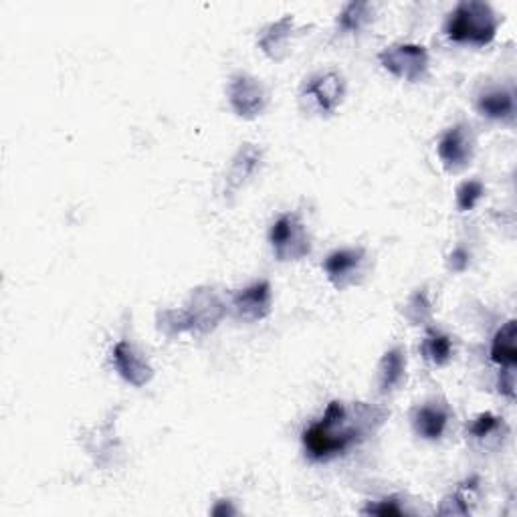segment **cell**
Listing matches in <instances>:
<instances>
[{
	"mask_svg": "<svg viewBox=\"0 0 517 517\" xmlns=\"http://www.w3.org/2000/svg\"><path fill=\"white\" fill-rule=\"evenodd\" d=\"M386 417V410L372 404L348 408L346 402L332 400L322 419L301 433L303 451L314 463H328L362 445L384 425Z\"/></svg>",
	"mask_w": 517,
	"mask_h": 517,
	"instance_id": "1",
	"label": "cell"
},
{
	"mask_svg": "<svg viewBox=\"0 0 517 517\" xmlns=\"http://www.w3.org/2000/svg\"><path fill=\"white\" fill-rule=\"evenodd\" d=\"M227 316V305L209 287H198L190 293L186 303L176 309H164L158 314V332L166 338L182 334L204 336L211 334Z\"/></svg>",
	"mask_w": 517,
	"mask_h": 517,
	"instance_id": "2",
	"label": "cell"
},
{
	"mask_svg": "<svg viewBox=\"0 0 517 517\" xmlns=\"http://www.w3.org/2000/svg\"><path fill=\"white\" fill-rule=\"evenodd\" d=\"M499 17L489 3L463 0L445 21V37L455 45L487 47L497 37Z\"/></svg>",
	"mask_w": 517,
	"mask_h": 517,
	"instance_id": "3",
	"label": "cell"
},
{
	"mask_svg": "<svg viewBox=\"0 0 517 517\" xmlns=\"http://www.w3.org/2000/svg\"><path fill=\"white\" fill-rule=\"evenodd\" d=\"M344 97H346L344 75L340 71L328 69L305 79L299 93V106L305 114L334 116L342 108Z\"/></svg>",
	"mask_w": 517,
	"mask_h": 517,
	"instance_id": "4",
	"label": "cell"
},
{
	"mask_svg": "<svg viewBox=\"0 0 517 517\" xmlns=\"http://www.w3.org/2000/svg\"><path fill=\"white\" fill-rule=\"evenodd\" d=\"M269 245L277 261H301L312 253V237L299 213L279 215L269 229Z\"/></svg>",
	"mask_w": 517,
	"mask_h": 517,
	"instance_id": "5",
	"label": "cell"
},
{
	"mask_svg": "<svg viewBox=\"0 0 517 517\" xmlns=\"http://www.w3.org/2000/svg\"><path fill=\"white\" fill-rule=\"evenodd\" d=\"M378 63L400 81L421 83L429 77L431 55L419 43H394L378 53Z\"/></svg>",
	"mask_w": 517,
	"mask_h": 517,
	"instance_id": "6",
	"label": "cell"
},
{
	"mask_svg": "<svg viewBox=\"0 0 517 517\" xmlns=\"http://www.w3.org/2000/svg\"><path fill=\"white\" fill-rule=\"evenodd\" d=\"M477 152V138L467 122H459L451 128H447L437 144V156L443 164V168L451 174L463 172L471 166Z\"/></svg>",
	"mask_w": 517,
	"mask_h": 517,
	"instance_id": "7",
	"label": "cell"
},
{
	"mask_svg": "<svg viewBox=\"0 0 517 517\" xmlns=\"http://www.w3.org/2000/svg\"><path fill=\"white\" fill-rule=\"evenodd\" d=\"M366 265H368V253L364 247H344V249L332 251L324 259L322 269L334 289L346 291L356 283H360V279L366 273Z\"/></svg>",
	"mask_w": 517,
	"mask_h": 517,
	"instance_id": "8",
	"label": "cell"
},
{
	"mask_svg": "<svg viewBox=\"0 0 517 517\" xmlns=\"http://www.w3.org/2000/svg\"><path fill=\"white\" fill-rule=\"evenodd\" d=\"M227 97L231 110L243 120L259 118L269 103V93L261 79L247 73H239L229 81Z\"/></svg>",
	"mask_w": 517,
	"mask_h": 517,
	"instance_id": "9",
	"label": "cell"
},
{
	"mask_svg": "<svg viewBox=\"0 0 517 517\" xmlns=\"http://www.w3.org/2000/svg\"><path fill=\"white\" fill-rule=\"evenodd\" d=\"M231 309L237 320L247 324H257L267 320L273 309L271 283L267 279H259L235 291L231 299Z\"/></svg>",
	"mask_w": 517,
	"mask_h": 517,
	"instance_id": "10",
	"label": "cell"
},
{
	"mask_svg": "<svg viewBox=\"0 0 517 517\" xmlns=\"http://www.w3.org/2000/svg\"><path fill=\"white\" fill-rule=\"evenodd\" d=\"M451 423V408L443 400H427L410 412V427L423 441L437 443L445 437Z\"/></svg>",
	"mask_w": 517,
	"mask_h": 517,
	"instance_id": "11",
	"label": "cell"
},
{
	"mask_svg": "<svg viewBox=\"0 0 517 517\" xmlns=\"http://www.w3.org/2000/svg\"><path fill=\"white\" fill-rule=\"evenodd\" d=\"M112 364L120 378L136 388L150 384L154 378V368L150 360L128 340H120L112 348Z\"/></svg>",
	"mask_w": 517,
	"mask_h": 517,
	"instance_id": "12",
	"label": "cell"
},
{
	"mask_svg": "<svg viewBox=\"0 0 517 517\" xmlns=\"http://www.w3.org/2000/svg\"><path fill=\"white\" fill-rule=\"evenodd\" d=\"M297 33H299V29H297L293 15H285L279 21L261 29V33L257 37V45L271 61L279 63V61H285L287 55L291 53Z\"/></svg>",
	"mask_w": 517,
	"mask_h": 517,
	"instance_id": "13",
	"label": "cell"
},
{
	"mask_svg": "<svg viewBox=\"0 0 517 517\" xmlns=\"http://www.w3.org/2000/svg\"><path fill=\"white\" fill-rule=\"evenodd\" d=\"M475 108L485 120L511 124L515 120V93L509 87H487L477 95Z\"/></svg>",
	"mask_w": 517,
	"mask_h": 517,
	"instance_id": "14",
	"label": "cell"
},
{
	"mask_svg": "<svg viewBox=\"0 0 517 517\" xmlns=\"http://www.w3.org/2000/svg\"><path fill=\"white\" fill-rule=\"evenodd\" d=\"M408 358L402 346H394L386 350L376 366V386L382 396H390L406 384Z\"/></svg>",
	"mask_w": 517,
	"mask_h": 517,
	"instance_id": "15",
	"label": "cell"
},
{
	"mask_svg": "<svg viewBox=\"0 0 517 517\" xmlns=\"http://www.w3.org/2000/svg\"><path fill=\"white\" fill-rule=\"evenodd\" d=\"M261 160H263V152L257 146H253V144L241 146V150L233 158L229 174H227V190L229 192L241 190L257 174Z\"/></svg>",
	"mask_w": 517,
	"mask_h": 517,
	"instance_id": "16",
	"label": "cell"
},
{
	"mask_svg": "<svg viewBox=\"0 0 517 517\" xmlns=\"http://www.w3.org/2000/svg\"><path fill=\"white\" fill-rule=\"evenodd\" d=\"M517 322L511 318L501 328L493 334L491 338V348H489V358L495 366L499 368H515L517 366Z\"/></svg>",
	"mask_w": 517,
	"mask_h": 517,
	"instance_id": "17",
	"label": "cell"
},
{
	"mask_svg": "<svg viewBox=\"0 0 517 517\" xmlns=\"http://www.w3.org/2000/svg\"><path fill=\"white\" fill-rule=\"evenodd\" d=\"M419 350H421V356L429 364H433L437 368H443L455 356V342H453V338L447 332H443V330H439L435 326H427Z\"/></svg>",
	"mask_w": 517,
	"mask_h": 517,
	"instance_id": "18",
	"label": "cell"
},
{
	"mask_svg": "<svg viewBox=\"0 0 517 517\" xmlns=\"http://www.w3.org/2000/svg\"><path fill=\"white\" fill-rule=\"evenodd\" d=\"M507 435V425L501 417L493 412H479V415L467 425V437L479 445L495 447Z\"/></svg>",
	"mask_w": 517,
	"mask_h": 517,
	"instance_id": "19",
	"label": "cell"
},
{
	"mask_svg": "<svg viewBox=\"0 0 517 517\" xmlns=\"http://www.w3.org/2000/svg\"><path fill=\"white\" fill-rule=\"evenodd\" d=\"M374 19V5L370 3H362V0H354V3H348L336 19V27L342 35H358L362 31H366L370 27Z\"/></svg>",
	"mask_w": 517,
	"mask_h": 517,
	"instance_id": "20",
	"label": "cell"
},
{
	"mask_svg": "<svg viewBox=\"0 0 517 517\" xmlns=\"http://www.w3.org/2000/svg\"><path fill=\"white\" fill-rule=\"evenodd\" d=\"M479 497V479L469 477L459 487L447 495L439 507V513L443 515H467L471 513V503Z\"/></svg>",
	"mask_w": 517,
	"mask_h": 517,
	"instance_id": "21",
	"label": "cell"
},
{
	"mask_svg": "<svg viewBox=\"0 0 517 517\" xmlns=\"http://www.w3.org/2000/svg\"><path fill=\"white\" fill-rule=\"evenodd\" d=\"M402 316L410 322V326H431L433 320V301L427 287L417 289L412 293L402 309Z\"/></svg>",
	"mask_w": 517,
	"mask_h": 517,
	"instance_id": "22",
	"label": "cell"
},
{
	"mask_svg": "<svg viewBox=\"0 0 517 517\" xmlns=\"http://www.w3.org/2000/svg\"><path fill=\"white\" fill-rule=\"evenodd\" d=\"M483 196H485V184L481 180H477V178L465 180V182L459 184V188L455 192L457 209L461 213H469L483 200Z\"/></svg>",
	"mask_w": 517,
	"mask_h": 517,
	"instance_id": "23",
	"label": "cell"
},
{
	"mask_svg": "<svg viewBox=\"0 0 517 517\" xmlns=\"http://www.w3.org/2000/svg\"><path fill=\"white\" fill-rule=\"evenodd\" d=\"M364 515H406L408 511L402 507L400 499L396 495H390V497H384V499H378V501H370L368 507L362 509Z\"/></svg>",
	"mask_w": 517,
	"mask_h": 517,
	"instance_id": "24",
	"label": "cell"
},
{
	"mask_svg": "<svg viewBox=\"0 0 517 517\" xmlns=\"http://www.w3.org/2000/svg\"><path fill=\"white\" fill-rule=\"evenodd\" d=\"M471 263V253L465 247H455L447 257V269L453 273H465Z\"/></svg>",
	"mask_w": 517,
	"mask_h": 517,
	"instance_id": "25",
	"label": "cell"
},
{
	"mask_svg": "<svg viewBox=\"0 0 517 517\" xmlns=\"http://www.w3.org/2000/svg\"><path fill=\"white\" fill-rule=\"evenodd\" d=\"M515 368H499V392L501 396L513 400L515 398Z\"/></svg>",
	"mask_w": 517,
	"mask_h": 517,
	"instance_id": "26",
	"label": "cell"
},
{
	"mask_svg": "<svg viewBox=\"0 0 517 517\" xmlns=\"http://www.w3.org/2000/svg\"><path fill=\"white\" fill-rule=\"evenodd\" d=\"M235 513H237V509L231 507V501L225 503V499L221 501V507L217 505V507L213 509V515H235Z\"/></svg>",
	"mask_w": 517,
	"mask_h": 517,
	"instance_id": "27",
	"label": "cell"
}]
</instances>
